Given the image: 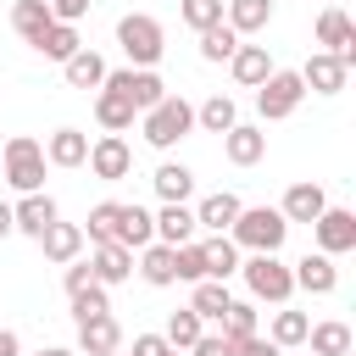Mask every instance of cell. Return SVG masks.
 Returning <instances> with one entry per match:
<instances>
[{"mask_svg": "<svg viewBox=\"0 0 356 356\" xmlns=\"http://www.w3.org/2000/svg\"><path fill=\"white\" fill-rule=\"evenodd\" d=\"M150 184H156V200L161 206H189V195H195V172L184 161H161Z\"/></svg>", "mask_w": 356, "mask_h": 356, "instance_id": "cell-18", "label": "cell"}, {"mask_svg": "<svg viewBox=\"0 0 356 356\" xmlns=\"http://www.w3.org/2000/svg\"><path fill=\"white\" fill-rule=\"evenodd\" d=\"M150 222H156V245H189L195 239V206H161V211H150Z\"/></svg>", "mask_w": 356, "mask_h": 356, "instance_id": "cell-20", "label": "cell"}, {"mask_svg": "<svg viewBox=\"0 0 356 356\" xmlns=\"http://www.w3.org/2000/svg\"><path fill=\"white\" fill-rule=\"evenodd\" d=\"M61 72H67V83H72V89H100L111 67L100 61V50H89V44H83L78 56H67V61H61Z\"/></svg>", "mask_w": 356, "mask_h": 356, "instance_id": "cell-27", "label": "cell"}, {"mask_svg": "<svg viewBox=\"0 0 356 356\" xmlns=\"http://www.w3.org/2000/svg\"><path fill=\"white\" fill-rule=\"evenodd\" d=\"M228 239H234L239 250H250V256H278L284 239H289V222H284L278 206H239Z\"/></svg>", "mask_w": 356, "mask_h": 356, "instance_id": "cell-1", "label": "cell"}, {"mask_svg": "<svg viewBox=\"0 0 356 356\" xmlns=\"http://www.w3.org/2000/svg\"><path fill=\"white\" fill-rule=\"evenodd\" d=\"M56 217H61V211H56V200H50L44 189H39V195H22V200L11 206V222H17V234H28V239H39Z\"/></svg>", "mask_w": 356, "mask_h": 356, "instance_id": "cell-16", "label": "cell"}, {"mask_svg": "<svg viewBox=\"0 0 356 356\" xmlns=\"http://www.w3.org/2000/svg\"><path fill=\"white\" fill-rule=\"evenodd\" d=\"M306 100V83H300V72H267V83L256 89V111H261V122H284V117H295V106Z\"/></svg>", "mask_w": 356, "mask_h": 356, "instance_id": "cell-6", "label": "cell"}, {"mask_svg": "<svg viewBox=\"0 0 356 356\" xmlns=\"http://www.w3.org/2000/svg\"><path fill=\"white\" fill-rule=\"evenodd\" d=\"M200 267H206V278L228 284V278L239 273V245H234L228 234H211V239H200Z\"/></svg>", "mask_w": 356, "mask_h": 356, "instance_id": "cell-21", "label": "cell"}, {"mask_svg": "<svg viewBox=\"0 0 356 356\" xmlns=\"http://www.w3.org/2000/svg\"><path fill=\"white\" fill-rule=\"evenodd\" d=\"M161 356H178V350H172V345H167V350H161Z\"/></svg>", "mask_w": 356, "mask_h": 356, "instance_id": "cell-51", "label": "cell"}, {"mask_svg": "<svg viewBox=\"0 0 356 356\" xmlns=\"http://www.w3.org/2000/svg\"><path fill=\"white\" fill-rule=\"evenodd\" d=\"M6 234H17V222H11V206L0 200V239H6Z\"/></svg>", "mask_w": 356, "mask_h": 356, "instance_id": "cell-49", "label": "cell"}, {"mask_svg": "<svg viewBox=\"0 0 356 356\" xmlns=\"http://www.w3.org/2000/svg\"><path fill=\"white\" fill-rule=\"evenodd\" d=\"M44 161H50V167H83V161H89V134L56 128V134L44 139Z\"/></svg>", "mask_w": 356, "mask_h": 356, "instance_id": "cell-24", "label": "cell"}, {"mask_svg": "<svg viewBox=\"0 0 356 356\" xmlns=\"http://www.w3.org/2000/svg\"><path fill=\"white\" fill-rule=\"evenodd\" d=\"M67 300H72V323H89V317H106V312H111V300H106L100 284L78 289V295H67Z\"/></svg>", "mask_w": 356, "mask_h": 356, "instance_id": "cell-41", "label": "cell"}, {"mask_svg": "<svg viewBox=\"0 0 356 356\" xmlns=\"http://www.w3.org/2000/svg\"><path fill=\"white\" fill-rule=\"evenodd\" d=\"M33 50H39V56H50V61H67V56H78V50H83V39H78V28L50 22V28H44V39H39Z\"/></svg>", "mask_w": 356, "mask_h": 356, "instance_id": "cell-36", "label": "cell"}, {"mask_svg": "<svg viewBox=\"0 0 356 356\" xmlns=\"http://www.w3.org/2000/svg\"><path fill=\"white\" fill-rule=\"evenodd\" d=\"M228 306H234V295H228V284H217V278H200L195 295H189V312H195L200 323H222Z\"/></svg>", "mask_w": 356, "mask_h": 356, "instance_id": "cell-29", "label": "cell"}, {"mask_svg": "<svg viewBox=\"0 0 356 356\" xmlns=\"http://www.w3.org/2000/svg\"><path fill=\"white\" fill-rule=\"evenodd\" d=\"M323 206H328L323 184H289L278 211H284V222H317V217H323Z\"/></svg>", "mask_w": 356, "mask_h": 356, "instance_id": "cell-19", "label": "cell"}, {"mask_svg": "<svg viewBox=\"0 0 356 356\" xmlns=\"http://www.w3.org/2000/svg\"><path fill=\"white\" fill-rule=\"evenodd\" d=\"M178 17H184L195 33H206V28L222 22V0H178Z\"/></svg>", "mask_w": 356, "mask_h": 356, "instance_id": "cell-40", "label": "cell"}, {"mask_svg": "<svg viewBox=\"0 0 356 356\" xmlns=\"http://www.w3.org/2000/svg\"><path fill=\"white\" fill-rule=\"evenodd\" d=\"M134 117H139V111H134V100H128V95H117V89H106V83L95 89V122H100L106 134L134 128Z\"/></svg>", "mask_w": 356, "mask_h": 356, "instance_id": "cell-23", "label": "cell"}, {"mask_svg": "<svg viewBox=\"0 0 356 356\" xmlns=\"http://www.w3.org/2000/svg\"><path fill=\"white\" fill-rule=\"evenodd\" d=\"M50 6V17L56 22H67V28H78L83 22V11H89V0H44Z\"/></svg>", "mask_w": 356, "mask_h": 356, "instance_id": "cell-43", "label": "cell"}, {"mask_svg": "<svg viewBox=\"0 0 356 356\" xmlns=\"http://www.w3.org/2000/svg\"><path fill=\"white\" fill-rule=\"evenodd\" d=\"M50 22H56V17H50V6H44V0H17V6H11V28H17L28 44H39Z\"/></svg>", "mask_w": 356, "mask_h": 356, "instance_id": "cell-32", "label": "cell"}, {"mask_svg": "<svg viewBox=\"0 0 356 356\" xmlns=\"http://www.w3.org/2000/svg\"><path fill=\"white\" fill-rule=\"evenodd\" d=\"M239 278H245L250 300H267V306H284V300L295 295L289 261H278V256H245V261H239Z\"/></svg>", "mask_w": 356, "mask_h": 356, "instance_id": "cell-5", "label": "cell"}, {"mask_svg": "<svg viewBox=\"0 0 356 356\" xmlns=\"http://www.w3.org/2000/svg\"><path fill=\"white\" fill-rule=\"evenodd\" d=\"M228 345H245V339H256L261 328H256V300H234L228 312H222V328H217Z\"/></svg>", "mask_w": 356, "mask_h": 356, "instance_id": "cell-34", "label": "cell"}, {"mask_svg": "<svg viewBox=\"0 0 356 356\" xmlns=\"http://www.w3.org/2000/svg\"><path fill=\"white\" fill-rule=\"evenodd\" d=\"M117 217H122V200H100V206H89V228H83V239L89 245H111L117 239Z\"/></svg>", "mask_w": 356, "mask_h": 356, "instance_id": "cell-35", "label": "cell"}, {"mask_svg": "<svg viewBox=\"0 0 356 356\" xmlns=\"http://www.w3.org/2000/svg\"><path fill=\"white\" fill-rule=\"evenodd\" d=\"M134 256H139V278H145L150 289H167V284H178L172 245H145V250H134Z\"/></svg>", "mask_w": 356, "mask_h": 356, "instance_id": "cell-28", "label": "cell"}, {"mask_svg": "<svg viewBox=\"0 0 356 356\" xmlns=\"http://www.w3.org/2000/svg\"><path fill=\"white\" fill-rule=\"evenodd\" d=\"M161 350H167L161 334H134V356H161Z\"/></svg>", "mask_w": 356, "mask_h": 356, "instance_id": "cell-47", "label": "cell"}, {"mask_svg": "<svg viewBox=\"0 0 356 356\" xmlns=\"http://www.w3.org/2000/svg\"><path fill=\"white\" fill-rule=\"evenodd\" d=\"M289 278H295V289H306V295H334L339 289V267H334V256H300L295 267H289Z\"/></svg>", "mask_w": 356, "mask_h": 356, "instance_id": "cell-12", "label": "cell"}, {"mask_svg": "<svg viewBox=\"0 0 356 356\" xmlns=\"http://www.w3.org/2000/svg\"><path fill=\"white\" fill-rule=\"evenodd\" d=\"M306 345H312V356H350V323H339V317L312 323L306 328Z\"/></svg>", "mask_w": 356, "mask_h": 356, "instance_id": "cell-30", "label": "cell"}, {"mask_svg": "<svg viewBox=\"0 0 356 356\" xmlns=\"http://www.w3.org/2000/svg\"><path fill=\"white\" fill-rule=\"evenodd\" d=\"M122 345V328H117V317L106 312V317H89V323H78V356H111Z\"/></svg>", "mask_w": 356, "mask_h": 356, "instance_id": "cell-22", "label": "cell"}, {"mask_svg": "<svg viewBox=\"0 0 356 356\" xmlns=\"http://www.w3.org/2000/svg\"><path fill=\"white\" fill-rule=\"evenodd\" d=\"M228 67H234V83L239 89H261L267 72H273V56H267V44H245L239 39V50L228 56Z\"/></svg>", "mask_w": 356, "mask_h": 356, "instance_id": "cell-14", "label": "cell"}, {"mask_svg": "<svg viewBox=\"0 0 356 356\" xmlns=\"http://www.w3.org/2000/svg\"><path fill=\"white\" fill-rule=\"evenodd\" d=\"M234 50H239V33H234L228 22H217V28L200 33V61H228Z\"/></svg>", "mask_w": 356, "mask_h": 356, "instance_id": "cell-39", "label": "cell"}, {"mask_svg": "<svg viewBox=\"0 0 356 356\" xmlns=\"http://www.w3.org/2000/svg\"><path fill=\"white\" fill-rule=\"evenodd\" d=\"M39 356H78V350H67V345H44Z\"/></svg>", "mask_w": 356, "mask_h": 356, "instance_id": "cell-50", "label": "cell"}, {"mask_svg": "<svg viewBox=\"0 0 356 356\" xmlns=\"http://www.w3.org/2000/svg\"><path fill=\"white\" fill-rule=\"evenodd\" d=\"M222 156H228L234 167H256V161L267 156V134L250 128V122H234V128L222 134Z\"/></svg>", "mask_w": 356, "mask_h": 356, "instance_id": "cell-15", "label": "cell"}, {"mask_svg": "<svg viewBox=\"0 0 356 356\" xmlns=\"http://www.w3.org/2000/svg\"><path fill=\"white\" fill-rule=\"evenodd\" d=\"M89 273H95V284L100 289H111V284H122V278H134V250L128 245H95V256H89Z\"/></svg>", "mask_w": 356, "mask_h": 356, "instance_id": "cell-13", "label": "cell"}, {"mask_svg": "<svg viewBox=\"0 0 356 356\" xmlns=\"http://www.w3.org/2000/svg\"><path fill=\"white\" fill-rule=\"evenodd\" d=\"M39 250H44V261H56V267H67V261H78V250H83V228L78 222H50L44 234H39Z\"/></svg>", "mask_w": 356, "mask_h": 356, "instance_id": "cell-17", "label": "cell"}, {"mask_svg": "<svg viewBox=\"0 0 356 356\" xmlns=\"http://www.w3.org/2000/svg\"><path fill=\"white\" fill-rule=\"evenodd\" d=\"M139 134H145V145L172 150L178 139L195 134V106H189L184 95H167V100H156L150 111H139Z\"/></svg>", "mask_w": 356, "mask_h": 356, "instance_id": "cell-2", "label": "cell"}, {"mask_svg": "<svg viewBox=\"0 0 356 356\" xmlns=\"http://www.w3.org/2000/svg\"><path fill=\"white\" fill-rule=\"evenodd\" d=\"M128 167H134V150H128V139H122V134H100V139L89 145V172H95L100 184L128 178Z\"/></svg>", "mask_w": 356, "mask_h": 356, "instance_id": "cell-10", "label": "cell"}, {"mask_svg": "<svg viewBox=\"0 0 356 356\" xmlns=\"http://www.w3.org/2000/svg\"><path fill=\"white\" fill-rule=\"evenodd\" d=\"M306 328H312V317H306V312H278L267 339H273L278 350H289V345H306Z\"/></svg>", "mask_w": 356, "mask_h": 356, "instance_id": "cell-38", "label": "cell"}, {"mask_svg": "<svg viewBox=\"0 0 356 356\" xmlns=\"http://www.w3.org/2000/svg\"><path fill=\"white\" fill-rule=\"evenodd\" d=\"M0 161H6V184H11L17 195H39V189H44V145H39V139L11 134Z\"/></svg>", "mask_w": 356, "mask_h": 356, "instance_id": "cell-4", "label": "cell"}, {"mask_svg": "<svg viewBox=\"0 0 356 356\" xmlns=\"http://www.w3.org/2000/svg\"><path fill=\"white\" fill-rule=\"evenodd\" d=\"M106 89L128 95L134 111H150L156 100H167V83H161L156 72H139V67H117V72H106Z\"/></svg>", "mask_w": 356, "mask_h": 356, "instance_id": "cell-9", "label": "cell"}, {"mask_svg": "<svg viewBox=\"0 0 356 356\" xmlns=\"http://www.w3.org/2000/svg\"><path fill=\"white\" fill-rule=\"evenodd\" d=\"M117 44H122L128 67H139V72H156V61H161V50H167L161 22L145 17V11H128V17L117 22Z\"/></svg>", "mask_w": 356, "mask_h": 356, "instance_id": "cell-3", "label": "cell"}, {"mask_svg": "<svg viewBox=\"0 0 356 356\" xmlns=\"http://www.w3.org/2000/svg\"><path fill=\"white\" fill-rule=\"evenodd\" d=\"M312 234H317V250L323 256H345V250H356V211L323 206V217L312 222Z\"/></svg>", "mask_w": 356, "mask_h": 356, "instance_id": "cell-7", "label": "cell"}, {"mask_svg": "<svg viewBox=\"0 0 356 356\" xmlns=\"http://www.w3.org/2000/svg\"><path fill=\"white\" fill-rule=\"evenodd\" d=\"M111 356H117V350H111Z\"/></svg>", "mask_w": 356, "mask_h": 356, "instance_id": "cell-52", "label": "cell"}, {"mask_svg": "<svg viewBox=\"0 0 356 356\" xmlns=\"http://www.w3.org/2000/svg\"><path fill=\"white\" fill-rule=\"evenodd\" d=\"M0 356H22V339H17V328H0Z\"/></svg>", "mask_w": 356, "mask_h": 356, "instance_id": "cell-48", "label": "cell"}, {"mask_svg": "<svg viewBox=\"0 0 356 356\" xmlns=\"http://www.w3.org/2000/svg\"><path fill=\"white\" fill-rule=\"evenodd\" d=\"M61 284H67V295H78V289H89V284H95V273H89V261H67V278H61Z\"/></svg>", "mask_w": 356, "mask_h": 356, "instance_id": "cell-45", "label": "cell"}, {"mask_svg": "<svg viewBox=\"0 0 356 356\" xmlns=\"http://www.w3.org/2000/svg\"><path fill=\"white\" fill-rule=\"evenodd\" d=\"M234 122H239V106L228 95H211V100L195 106V128H206V134H228Z\"/></svg>", "mask_w": 356, "mask_h": 356, "instance_id": "cell-33", "label": "cell"}, {"mask_svg": "<svg viewBox=\"0 0 356 356\" xmlns=\"http://www.w3.org/2000/svg\"><path fill=\"white\" fill-rule=\"evenodd\" d=\"M172 267H178L184 284H200V278H206V267H200V245H195V239L178 245V250H172Z\"/></svg>", "mask_w": 356, "mask_h": 356, "instance_id": "cell-42", "label": "cell"}, {"mask_svg": "<svg viewBox=\"0 0 356 356\" xmlns=\"http://www.w3.org/2000/svg\"><path fill=\"white\" fill-rule=\"evenodd\" d=\"M189 356H234V345H228L222 334H200V339L189 345Z\"/></svg>", "mask_w": 356, "mask_h": 356, "instance_id": "cell-44", "label": "cell"}, {"mask_svg": "<svg viewBox=\"0 0 356 356\" xmlns=\"http://www.w3.org/2000/svg\"><path fill=\"white\" fill-rule=\"evenodd\" d=\"M317 44L334 56V61H345V67H356V22L339 11V6H328L323 17H317Z\"/></svg>", "mask_w": 356, "mask_h": 356, "instance_id": "cell-8", "label": "cell"}, {"mask_svg": "<svg viewBox=\"0 0 356 356\" xmlns=\"http://www.w3.org/2000/svg\"><path fill=\"white\" fill-rule=\"evenodd\" d=\"M117 245H128V250L156 245V222H150L145 206H122V217H117Z\"/></svg>", "mask_w": 356, "mask_h": 356, "instance_id": "cell-31", "label": "cell"}, {"mask_svg": "<svg viewBox=\"0 0 356 356\" xmlns=\"http://www.w3.org/2000/svg\"><path fill=\"white\" fill-rule=\"evenodd\" d=\"M200 334H206V323H200V317H195L189 306H178V312L167 317V334H161V339H167L172 350H189V345H195Z\"/></svg>", "mask_w": 356, "mask_h": 356, "instance_id": "cell-37", "label": "cell"}, {"mask_svg": "<svg viewBox=\"0 0 356 356\" xmlns=\"http://www.w3.org/2000/svg\"><path fill=\"white\" fill-rule=\"evenodd\" d=\"M345 78H350V67H345V61H334L328 50H312V56H306V67H300V83H306L312 95H339V89H345Z\"/></svg>", "mask_w": 356, "mask_h": 356, "instance_id": "cell-11", "label": "cell"}, {"mask_svg": "<svg viewBox=\"0 0 356 356\" xmlns=\"http://www.w3.org/2000/svg\"><path fill=\"white\" fill-rule=\"evenodd\" d=\"M234 356H284V350H278L273 339H261V334H256V339H245V345H234Z\"/></svg>", "mask_w": 356, "mask_h": 356, "instance_id": "cell-46", "label": "cell"}, {"mask_svg": "<svg viewBox=\"0 0 356 356\" xmlns=\"http://www.w3.org/2000/svg\"><path fill=\"white\" fill-rule=\"evenodd\" d=\"M239 195H228V189H217V195H206L200 206H195V228H211V234H228L234 228V217H239Z\"/></svg>", "mask_w": 356, "mask_h": 356, "instance_id": "cell-25", "label": "cell"}, {"mask_svg": "<svg viewBox=\"0 0 356 356\" xmlns=\"http://www.w3.org/2000/svg\"><path fill=\"white\" fill-rule=\"evenodd\" d=\"M222 22L245 39V33H261L273 22V0H222Z\"/></svg>", "mask_w": 356, "mask_h": 356, "instance_id": "cell-26", "label": "cell"}]
</instances>
